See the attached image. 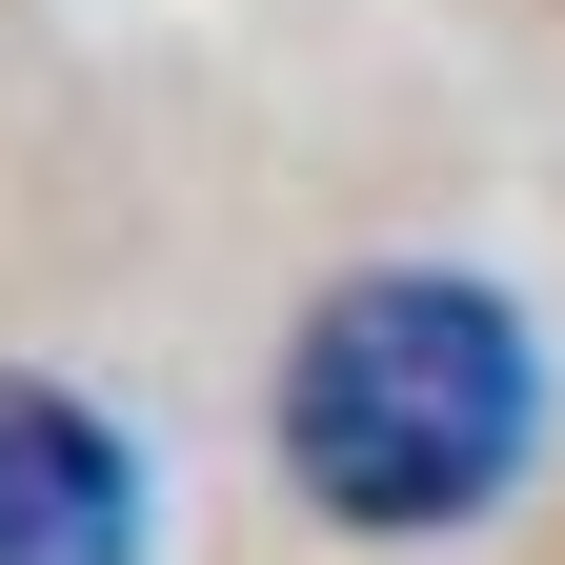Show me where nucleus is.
Returning a JSON list of instances; mask_svg holds the SVG:
<instances>
[{"mask_svg":"<svg viewBox=\"0 0 565 565\" xmlns=\"http://www.w3.org/2000/svg\"><path fill=\"white\" fill-rule=\"evenodd\" d=\"M0 565H141V465L82 384H0Z\"/></svg>","mask_w":565,"mask_h":565,"instance_id":"f03ea898","label":"nucleus"},{"mask_svg":"<svg viewBox=\"0 0 565 565\" xmlns=\"http://www.w3.org/2000/svg\"><path fill=\"white\" fill-rule=\"evenodd\" d=\"M525 445H545V343L465 263H364L282 343V484L323 525H364V545L484 525L525 484Z\"/></svg>","mask_w":565,"mask_h":565,"instance_id":"f257e3e1","label":"nucleus"}]
</instances>
